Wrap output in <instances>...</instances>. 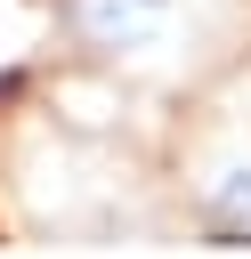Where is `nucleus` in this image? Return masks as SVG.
<instances>
[{
  "label": "nucleus",
  "mask_w": 251,
  "mask_h": 259,
  "mask_svg": "<svg viewBox=\"0 0 251 259\" xmlns=\"http://www.w3.org/2000/svg\"><path fill=\"white\" fill-rule=\"evenodd\" d=\"M178 24V0H65V32L97 57H146Z\"/></svg>",
  "instance_id": "1"
},
{
  "label": "nucleus",
  "mask_w": 251,
  "mask_h": 259,
  "mask_svg": "<svg viewBox=\"0 0 251 259\" xmlns=\"http://www.w3.org/2000/svg\"><path fill=\"white\" fill-rule=\"evenodd\" d=\"M202 227H211V235L251 243V162H235V170H219V178H211V194H202Z\"/></svg>",
  "instance_id": "2"
}]
</instances>
